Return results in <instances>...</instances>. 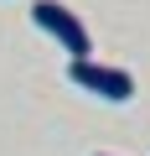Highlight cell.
<instances>
[{"label": "cell", "mask_w": 150, "mask_h": 156, "mask_svg": "<svg viewBox=\"0 0 150 156\" xmlns=\"http://www.w3.org/2000/svg\"><path fill=\"white\" fill-rule=\"evenodd\" d=\"M31 21L67 52V62H78V57H93V37H88V26L72 16L62 0H31Z\"/></svg>", "instance_id": "obj_1"}, {"label": "cell", "mask_w": 150, "mask_h": 156, "mask_svg": "<svg viewBox=\"0 0 150 156\" xmlns=\"http://www.w3.org/2000/svg\"><path fill=\"white\" fill-rule=\"evenodd\" d=\"M67 78H72L83 94L109 99V104H129V99H135V78H129L124 68H109V62H93V57L67 62Z\"/></svg>", "instance_id": "obj_2"}]
</instances>
